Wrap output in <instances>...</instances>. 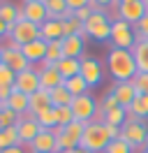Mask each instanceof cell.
<instances>
[{
    "label": "cell",
    "instance_id": "cell-9",
    "mask_svg": "<svg viewBox=\"0 0 148 153\" xmlns=\"http://www.w3.org/2000/svg\"><path fill=\"white\" fill-rule=\"evenodd\" d=\"M146 2L144 0H127V2H120L118 10H116V14H118V19L127 21V23H132V26H137L139 21L146 16Z\"/></svg>",
    "mask_w": 148,
    "mask_h": 153
},
{
    "label": "cell",
    "instance_id": "cell-27",
    "mask_svg": "<svg viewBox=\"0 0 148 153\" xmlns=\"http://www.w3.org/2000/svg\"><path fill=\"white\" fill-rule=\"evenodd\" d=\"M35 121L39 123L42 130H53V128H58V118H56V109L53 107H49V109H44V111L35 114Z\"/></svg>",
    "mask_w": 148,
    "mask_h": 153
},
{
    "label": "cell",
    "instance_id": "cell-30",
    "mask_svg": "<svg viewBox=\"0 0 148 153\" xmlns=\"http://www.w3.org/2000/svg\"><path fill=\"white\" fill-rule=\"evenodd\" d=\"M49 95H51V107H70L74 100V95H70L65 91V86H58L53 91H49Z\"/></svg>",
    "mask_w": 148,
    "mask_h": 153
},
{
    "label": "cell",
    "instance_id": "cell-34",
    "mask_svg": "<svg viewBox=\"0 0 148 153\" xmlns=\"http://www.w3.org/2000/svg\"><path fill=\"white\" fill-rule=\"evenodd\" d=\"M46 60H51V63L63 60V42H60V39L49 42V47H46Z\"/></svg>",
    "mask_w": 148,
    "mask_h": 153
},
{
    "label": "cell",
    "instance_id": "cell-29",
    "mask_svg": "<svg viewBox=\"0 0 148 153\" xmlns=\"http://www.w3.org/2000/svg\"><path fill=\"white\" fill-rule=\"evenodd\" d=\"M9 146H21V139H18L16 125L0 130V151H2V149H9Z\"/></svg>",
    "mask_w": 148,
    "mask_h": 153
},
{
    "label": "cell",
    "instance_id": "cell-48",
    "mask_svg": "<svg viewBox=\"0 0 148 153\" xmlns=\"http://www.w3.org/2000/svg\"><path fill=\"white\" fill-rule=\"evenodd\" d=\"M139 153H148V151H146V149H141V151H139Z\"/></svg>",
    "mask_w": 148,
    "mask_h": 153
},
{
    "label": "cell",
    "instance_id": "cell-18",
    "mask_svg": "<svg viewBox=\"0 0 148 153\" xmlns=\"http://www.w3.org/2000/svg\"><path fill=\"white\" fill-rule=\"evenodd\" d=\"M0 105H5L7 109H12L14 114H18V116H23V114H30V95H26V93H18L16 88L12 91V95L5 100V102H0Z\"/></svg>",
    "mask_w": 148,
    "mask_h": 153
},
{
    "label": "cell",
    "instance_id": "cell-50",
    "mask_svg": "<svg viewBox=\"0 0 148 153\" xmlns=\"http://www.w3.org/2000/svg\"><path fill=\"white\" fill-rule=\"evenodd\" d=\"M144 2H146V10H148V0H144Z\"/></svg>",
    "mask_w": 148,
    "mask_h": 153
},
{
    "label": "cell",
    "instance_id": "cell-3",
    "mask_svg": "<svg viewBox=\"0 0 148 153\" xmlns=\"http://www.w3.org/2000/svg\"><path fill=\"white\" fill-rule=\"evenodd\" d=\"M92 7V14L90 19L83 23V30H86V37H92L97 42H107L111 37V16L104 7H97V5H90Z\"/></svg>",
    "mask_w": 148,
    "mask_h": 153
},
{
    "label": "cell",
    "instance_id": "cell-5",
    "mask_svg": "<svg viewBox=\"0 0 148 153\" xmlns=\"http://www.w3.org/2000/svg\"><path fill=\"white\" fill-rule=\"evenodd\" d=\"M109 42H111L113 49H127V51H132L134 44H137V33L132 28V23H127V21H123V19H116L111 23Z\"/></svg>",
    "mask_w": 148,
    "mask_h": 153
},
{
    "label": "cell",
    "instance_id": "cell-40",
    "mask_svg": "<svg viewBox=\"0 0 148 153\" xmlns=\"http://www.w3.org/2000/svg\"><path fill=\"white\" fill-rule=\"evenodd\" d=\"M92 0H65V5H67V10L70 12H76V10H81V7H88Z\"/></svg>",
    "mask_w": 148,
    "mask_h": 153
},
{
    "label": "cell",
    "instance_id": "cell-53",
    "mask_svg": "<svg viewBox=\"0 0 148 153\" xmlns=\"http://www.w3.org/2000/svg\"><path fill=\"white\" fill-rule=\"evenodd\" d=\"M0 2H2V0H0Z\"/></svg>",
    "mask_w": 148,
    "mask_h": 153
},
{
    "label": "cell",
    "instance_id": "cell-51",
    "mask_svg": "<svg viewBox=\"0 0 148 153\" xmlns=\"http://www.w3.org/2000/svg\"><path fill=\"white\" fill-rule=\"evenodd\" d=\"M118 2H127V0H118Z\"/></svg>",
    "mask_w": 148,
    "mask_h": 153
},
{
    "label": "cell",
    "instance_id": "cell-38",
    "mask_svg": "<svg viewBox=\"0 0 148 153\" xmlns=\"http://www.w3.org/2000/svg\"><path fill=\"white\" fill-rule=\"evenodd\" d=\"M134 33H137V39H148V12H146V16L134 26Z\"/></svg>",
    "mask_w": 148,
    "mask_h": 153
},
{
    "label": "cell",
    "instance_id": "cell-1",
    "mask_svg": "<svg viewBox=\"0 0 148 153\" xmlns=\"http://www.w3.org/2000/svg\"><path fill=\"white\" fill-rule=\"evenodd\" d=\"M107 67H109V74L116 79V84L120 81H132L137 76V60H134V53L127 51V49H109L107 53Z\"/></svg>",
    "mask_w": 148,
    "mask_h": 153
},
{
    "label": "cell",
    "instance_id": "cell-52",
    "mask_svg": "<svg viewBox=\"0 0 148 153\" xmlns=\"http://www.w3.org/2000/svg\"><path fill=\"white\" fill-rule=\"evenodd\" d=\"M144 149H146V151H148V144H146V146H144Z\"/></svg>",
    "mask_w": 148,
    "mask_h": 153
},
{
    "label": "cell",
    "instance_id": "cell-46",
    "mask_svg": "<svg viewBox=\"0 0 148 153\" xmlns=\"http://www.w3.org/2000/svg\"><path fill=\"white\" fill-rule=\"evenodd\" d=\"M141 100H144V105H146V109H148V95H141Z\"/></svg>",
    "mask_w": 148,
    "mask_h": 153
},
{
    "label": "cell",
    "instance_id": "cell-2",
    "mask_svg": "<svg viewBox=\"0 0 148 153\" xmlns=\"http://www.w3.org/2000/svg\"><path fill=\"white\" fill-rule=\"evenodd\" d=\"M111 139V132H109V125L104 121H92V123H86V130H83V137H81V149H88L92 153H104V149L109 146Z\"/></svg>",
    "mask_w": 148,
    "mask_h": 153
},
{
    "label": "cell",
    "instance_id": "cell-37",
    "mask_svg": "<svg viewBox=\"0 0 148 153\" xmlns=\"http://www.w3.org/2000/svg\"><path fill=\"white\" fill-rule=\"evenodd\" d=\"M14 81H16V72L9 70L5 63H0V88L2 86H14Z\"/></svg>",
    "mask_w": 148,
    "mask_h": 153
},
{
    "label": "cell",
    "instance_id": "cell-45",
    "mask_svg": "<svg viewBox=\"0 0 148 153\" xmlns=\"http://www.w3.org/2000/svg\"><path fill=\"white\" fill-rule=\"evenodd\" d=\"M74 153H92V151H88V149H81V146H79V149H74Z\"/></svg>",
    "mask_w": 148,
    "mask_h": 153
},
{
    "label": "cell",
    "instance_id": "cell-43",
    "mask_svg": "<svg viewBox=\"0 0 148 153\" xmlns=\"http://www.w3.org/2000/svg\"><path fill=\"white\" fill-rule=\"evenodd\" d=\"M0 153H28L23 146H9V149H2Z\"/></svg>",
    "mask_w": 148,
    "mask_h": 153
},
{
    "label": "cell",
    "instance_id": "cell-20",
    "mask_svg": "<svg viewBox=\"0 0 148 153\" xmlns=\"http://www.w3.org/2000/svg\"><path fill=\"white\" fill-rule=\"evenodd\" d=\"M56 70L60 72L63 79H70V76L81 74V58H63L56 63Z\"/></svg>",
    "mask_w": 148,
    "mask_h": 153
},
{
    "label": "cell",
    "instance_id": "cell-22",
    "mask_svg": "<svg viewBox=\"0 0 148 153\" xmlns=\"http://www.w3.org/2000/svg\"><path fill=\"white\" fill-rule=\"evenodd\" d=\"M51 107V95H49V91H44V88H39L37 93H33L30 95V114L35 116L39 114V111H44V109H49Z\"/></svg>",
    "mask_w": 148,
    "mask_h": 153
},
{
    "label": "cell",
    "instance_id": "cell-17",
    "mask_svg": "<svg viewBox=\"0 0 148 153\" xmlns=\"http://www.w3.org/2000/svg\"><path fill=\"white\" fill-rule=\"evenodd\" d=\"M111 95L118 100L120 107L130 109V105L137 100V91H134V86H132V81H120V84H116V86L111 88Z\"/></svg>",
    "mask_w": 148,
    "mask_h": 153
},
{
    "label": "cell",
    "instance_id": "cell-36",
    "mask_svg": "<svg viewBox=\"0 0 148 153\" xmlns=\"http://www.w3.org/2000/svg\"><path fill=\"white\" fill-rule=\"evenodd\" d=\"M104 153H134V149H132L125 139H113V142H109V146L104 149Z\"/></svg>",
    "mask_w": 148,
    "mask_h": 153
},
{
    "label": "cell",
    "instance_id": "cell-19",
    "mask_svg": "<svg viewBox=\"0 0 148 153\" xmlns=\"http://www.w3.org/2000/svg\"><path fill=\"white\" fill-rule=\"evenodd\" d=\"M39 37L44 42H53V39H63L65 30H63V21L60 19H46L39 26Z\"/></svg>",
    "mask_w": 148,
    "mask_h": 153
},
{
    "label": "cell",
    "instance_id": "cell-21",
    "mask_svg": "<svg viewBox=\"0 0 148 153\" xmlns=\"http://www.w3.org/2000/svg\"><path fill=\"white\" fill-rule=\"evenodd\" d=\"M39 84H42L44 91H53V88L63 86L65 79L60 76V72L56 67H51V70H39Z\"/></svg>",
    "mask_w": 148,
    "mask_h": 153
},
{
    "label": "cell",
    "instance_id": "cell-32",
    "mask_svg": "<svg viewBox=\"0 0 148 153\" xmlns=\"http://www.w3.org/2000/svg\"><path fill=\"white\" fill-rule=\"evenodd\" d=\"M53 109H56V118H58V125H60V128H67L70 123L76 121L72 107H53Z\"/></svg>",
    "mask_w": 148,
    "mask_h": 153
},
{
    "label": "cell",
    "instance_id": "cell-41",
    "mask_svg": "<svg viewBox=\"0 0 148 153\" xmlns=\"http://www.w3.org/2000/svg\"><path fill=\"white\" fill-rule=\"evenodd\" d=\"M90 5H97V7H104V10H118V0H92Z\"/></svg>",
    "mask_w": 148,
    "mask_h": 153
},
{
    "label": "cell",
    "instance_id": "cell-10",
    "mask_svg": "<svg viewBox=\"0 0 148 153\" xmlns=\"http://www.w3.org/2000/svg\"><path fill=\"white\" fill-rule=\"evenodd\" d=\"M16 130H18V139H21V146H30L35 142V137L39 134V123L35 121L33 114H23L18 116V123H16Z\"/></svg>",
    "mask_w": 148,
    "mask_h": 153
},
{
    "label": "cell",
    "instance_id": "cell-42",
    "mask_svg": "<svg viewBox=\"0 0 148 153\" xmlns=\"http://www.w3.org/2000/svg\"><path fill=\"white\" fill-rule=\"evenodd\" d=\"M12 91H14V86H2L0 88V102H5V100L12 95Z\"/></svg>",
    "mask_w": 148,
    "mask_h": 153
},
{
    "label": "cell",
    "instance_id": "cell-7",
    "mask_svg": "<svg viewBox=\"0 0 148 153\" xmlns=\"http://www.w3.org/2000/svg\"><path fill=\"white\" fill-rule=\"evenodd\" d=\"M9 37L12 42L16 44V47H23V44H30V42H35V39H42L39 37V26L33 23V21H16L12 28H9Z\"/></svg>",
    "mask_w": 148,
    "mask_h": 153
},
{
    "label": "cell",
    "instance_id": "cell-44",
    "mask_svg": "<svg viewBox=\"0 0 148 153\" xmlns=\"http://www.w3.org/2000/svg\"><path fill=\"white\" fill-rule=\"evenodd\" d=\"M2 35H9V26H7L2 19H0V37H2Z\"/></svg>",
    "mask_w": 148,
    "mask_h": 153
},
{
    "label": "cell",
    "instance_id": "cell-23",
    "mask_svg": "<svg viewBox=\"0 0 148 153\" xmlns=\"http://www.w3.org/2000/svg\"><path fill=\"white\" fill-rule=\"evenodd\" d=\"M132 53H134V60H137V70L148 72V39H137Z\"/></svg>",
    "mask_w": 148,
    "mask_h": 153
},
{
    "label": "cell",
    "instance_id": "cell-33",
    "mask_svg": "<svg viewBox=\"0 0 148 153\" xmlns=\"http://www.w3.org/2000/svg\"><path fill=\"white\" fill-rule=\"evenodd\" d=\"M18 123V114H14L12 109H7L5 105H0V130L5 128H12V125Z\"/></svg>",
    "mask_w": 148,
    "mask_h": 153
},
{
    "label": "cell",
    "instance_id": "cell-4",
    "mask_svg": "<svg viewBox=\"0 0 148 153\" xmlns=\"http://www.w3.org/2000/svg\"><path fill=\"white\" fill-rule=\"evenodd\" d=\"M120 139H125L134 151H141L148 144V123L141 121V118H132L130 116L127 123L120 128Z\"/></svg>",
    "mask_w": 148,
    "mask_h": 153
},
{
    "label": "cell",
    "instance_id": "cell-47",
    "mask_svg": "<svg viewBox=\"0 0 148 153\" xmlns=\"http://www.w3.org/2000/svg\"><path fill=\"white\" fill-rule=\"evenodd\" d=\"M0 63H2V49H0Z\"/></svg>",
    "mask_w": 148,
    "mask_h": 153
},
{
    "label": "cell",
    "instance_id": "cell-31",
    "mask_svg": "<svg viewBox=\"0 0 148 153\" xmlns=\"http://www.w3.org/2000/svg\"><path fill=\"white\" fill-rule=\"evenodd\" d=\"M63 21V30H65V37L67 35H86V30H83V23L79 19H74V12H72V16H65Z\"/></svg>",
    "mask_w": 148,
    "mask_h": 153
},
{
    "label": "cell",
    "instance_id": "cell-24",
    "mask_svg": "<svg viewBox=\"0 0 148 153\" xmlns=\"http://www.w3.org/2000/svg\"><path fill=\"white\" fill-rule=\"evenodd\" d=\"M46 12H49V19H65V16H72V12L67 10L65 0H44Z\"/></svg>",
    "mask_w": 148,
    "mask_h": 153
},
{
    "label": "cell",
    "instance_id": "cell-12",
    "mask_svg": "<svg viewBox=\"0 0 148 153\" xmlns=\"http://www.w3.org/2000/svg\"><path fill=\"white\" fill-rule=\"evenodd\" d=\"M81 79L88 84V88H95L102 84V63L97 58H81Z\"/></svg>",
    "mask_w": 148,
    "mask_h": 153
},
{
    "label": "cell",
    "instance_id": "cell-14",
    "mask_svg": "<svg viewBox=\"0 0 148 153\" xmlns=\"http://www.w3.org/2000/svg\"><path fill=\"white\" fill-rule=\"evenodd\" d=\"M23 14H26L28 21H33L37 26H42L46 19H49V12H46L44 0H23Z\"/></svg>",
    "mask_w": 148,
    "mask_h": 153
},
{
    "label": "cell",
    "instance_id": "cell-35",
    "mask_svg": "<svg viewBox=\"0 0 148 153\" xmlns=\"http://www.w3.org/2000/svg\"><path fill=\"white\" fill-rule=\"evenodd\" d=\"M132 86L137 95H148V72H137V76L132 79Z\"/></svg>",
    "mask_w": 148,
    "mask_h": 153
},
{
    "label": "cell",
    "instance_id": "cell-25",
    "mask_svg": "<svg viewBox=\"0 0 148 153\" xmlns=\"http://www.w3.org/2000/svg\"><path fill=\"white\" fill-rule=\"evenodd\" d=\"M127 118H130L127 109H125V107H116V109H111V111L104 114V123L107 125H116V128H123V125L127 123Z\"/></svg>",
    "mask_w": 148,
    "mask_h": 153
},
{
    "label": "cell",
    "instance_id": "cell-11",
    "mask_svg": "<svg viewBox=\"0 0 148 153\" xmlns=\"http://www.w3.org/2000/svg\"><path fill=\"white\" fill-rule=\"evenodd\" d=\"M2 49V63L9 67V70H14V72H23L30 67V63L26 60V56L21 53V47H16L14 42H9L7 47H0Z\"/></svg>",
    "mask_w": 148,
    "mask_h": 153
},
{
    "label": "cell",
    "instance_id": "cell-39",
    "mask_svg": "<svg viewBox=\"0 0 148 153\" xmlns=\"http://www.w3.org/2000/svg\"><path fill=\"white\" fill-rule=\"evenodd\" d=\"M116 107H120V105H118V100H116V97H113V95H111V93H109V95H107V97H104V100H102L100 109H102V111H104V114H107V111H111V109H116Z\"/></svg>",
    "mask_w": 148,
    "mask_h": 153
},
{
    "label": "cell",
    "instance_id": "cell-49",
    "mask_svg": "<svg viewBox=\"0 0 148 153\" xmlns=\"http://www.w3.org/2000/svg\"><path fill=\"white\" fill-rule=\"evenodd\" d=\"M60 153H74V151H60Z\"/></svg>",
    "mask_w": 148,
    "mask_h": 153
},
{
    "label": "cell",
    "instance_id": "cell-8",
    "mask_svg": "<svg viewBox=\"0 0 148 153\" xmlns=\"http://www.w3.org/2000/svg\"><path fill=\"white\" fill-rule=\"evenodd\" d=\"M14 88H16L18 93H26V95L37 93V91L42 88V84H39V67L30 65L28 70L18 72V74H16V81H14Z\"/></svg>",
    "mask_w": 148,
    "mask_h": 153
},
{
    "label": "cell",
    "instance_id": "cell-28",
    "mask_svg": "<svg viewBox=\"0 0 148 153\" xmlns=\"http://www.w3.org/2000/svg\"><path fill=\"white\" fill-rule=\"evenodd\" d=\"M0 19L5 21L9 28H12V26H14V23L18 21V7L14 5V2H7V0H2V2H0Z\"/></svg>",
    "mask_w": 148,
    "mask_h": 153
},
{
    "label": "cell",
    "instance_id": "cell-15",
    "mask_svg": "<svg viewBox=\"0 0 148 153\" xmlns=\"http://www.w3.org/2000/svg\"><path fill=\"white\" fill-rule=\"evenodd\" d=\"M46 47H49V42L35 39V42H30V44H23V47H21V53L26 56V60L30 65H39L42 60H46Z\"/></svg>",
    "mask_w": 148,
    "mask_h": 153
},
{
    "label": "cell",
    "instance_id": "cell-16",
    "mask_svg": "<svg viewBox=\"0 0 148 153\" xmlns=\"http://www.w3.org/2000/svg\"><path fill=\"white\" fill-rule=\"evenodd\" d=\"M63 42V58H81L86 49V35H67Z\"/></svg>",
    "mask_w": 148,
    "mask_h": 153
},
{
    "label": "cell",
    "instance_id": "cell-26",
    "mask_svg": "<svg viewBox=\"0 0 148 153\" xmlns=\"http://www.w3.org/2000/svg\"><path fill=\"white\" fill-rule=\"evenodd\" d=\"M65 91L70 93V95H86L88 93V84L81 79V74H76V76H70V79H65Z\"/></svg>",
    "mask_w": 148,
    "mask_h": 153
},
{
    "label": "cell",
    "instance_id": "cell-13",
    "mask_svg": "<svg viewBox=\"0 0 148 153\" xmlns=\"http://www.w3.org/2000/svg\"><path fill=\"white\" fill-rule=\"evenodd\" d=\"M30 153H58V144H56L53 130H39L35 142L30 144Z\"/></svg>",
    "mask_w": 148,
    "mask_h": 153
},
{
    "label": "cell",
    "instance_id": "cell-6",
    "mask_svg": "<svg viewBox=\"0 0 148 153\" xmlns=\"http://www.w3.org/2000/svg\"><path fill=\"white\" fill-rule=\"evenodd\" d=\"M70 107H72L74 118H76L79 123H92V121L97 118V111H100V105L95 102V97H92L90 93H86V95H76Z\"/></svg>",
    "mask_w": 148,
    "mask_h": 153
}]
</instances>
